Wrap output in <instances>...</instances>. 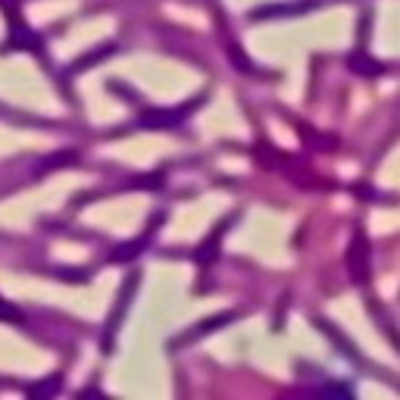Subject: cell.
I'll use <instances>...</instances> for the list:
<instances>
[{"label":"cell","instance_id":"obj_3","mask_svg":"<svg viewBox=\"0 0 400 400\" xmlns=\"http://www.w3.org/2000/svg\"><path fill=\"white\" fill-rule=\"evenodd\" d=\"M0 316H7V319H19V313H16V309H10V307H0Z\"/></svg>","mask_w":400,"mask_h":400},{"label":"cell","instance_id":"obj_2","mask_svg":"<svg viewBox=\"0 0 400 400\" xmlns=\"http://www.w3.org/2000/svg\"><path fill=\"white\" fill-rule=\"evenodd\" d=\"M350 66H354V69H360V73H366V75L381 73V63H366L363 57H354V59H350Z\"/></svg>","mask_w":400,"mask_h":400},{"label":"cell","instance_id":"obj_1","mask_svg":"<svg viewBox=\"0 0 400 400\" xmlns=\"http://www.w3.org/2000/svg\"><path fill=\"white\" fill-rule=\"evenodd\" d=\"M366 241H363V235H356V244L350 247L347 254V266H350V276L356 278V282H366Z\"/></svg>","mask_w":400,"mask_h":400}]
</instances>
